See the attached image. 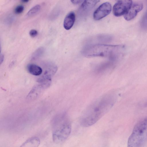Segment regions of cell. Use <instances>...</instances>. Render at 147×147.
<instances>
[{
  "label": "cell",
  "instance_id": "obj_1",
  "mask_svg": "<svg viewBox=\"0 0 147 147\" xmlns=\"http://www.w3.org/2000/svg\"><path fill=\"white\" fill-rule=\"evenodd\" d=\"M115 100L114 95L110 93L99 98L84 112L80 119L81 125L86 127L95 124L111 109Z\"/></svg>",
  "mask_w": 147,
  "mask_h": 147
},
{
  "label": "cell",
  "instance_id": "obj_2",
  "mask_svg": "<svg viewBox=\"0 0 147 147\" xmlns=\"http://www.w3.org/2000/svg\"><path fill=\"white\" fill-rule=\"evenodd\" d=\"M125 50V47L122 45L98 44L87 46L83 50V53L87 57H109L117 59L123 56Z\"/></svg>",
  "mask_w": 147,
  "mask_h": 147
},
{
  "label": "cell",
  "instance_id": "obj_3",
  "mask_svg": "<svg viewBox=\"0 0 147 147\" xmlns=\"http://www.w3.org/2000/svg\"><path fill=\"white\" fill-rule=\"evenodd\" d=\"M147 140V117L135 125L129 138L127 147H142Z\"/></svg>",
  "mask_w": 147,
  "mask_h": 147
},
{
  "label": "cell",
  "instance_id": "obj_4",
  "mask_svg": "<svg viewBox=\"0 0 147 147\" xmlns=\"http://www.w3.org/2000/svg\"><path fill=\"white\" fill-rule=\"evenodd\" d=\"M71 125L70 121L65 114L60 117L59 123L52 134V139L56 144L64 142L71 132Z\"/></svg>",
  "mask_w": 147,
  "mask_h": 147
},
{
  "label": "cell",
  "instance_id": "obj_5",
  "mask_svg": "<svg viewBox=\"0 0 147 147\" xmlns=\"http://www.w3.org/2000/svg\"><path fill=\"white\" fill-rule=\"evenodd\" d=\"M132 3L131 0L118 1L113 7L114 15L117 17L125 15L129 9Z\"/></svg>",
  "mask_w": 147,
  "mask_h": 147
},
{
  "label": "cell",
  "instance_id": "obj_6",
  "mask_svg": "<svg viewBox=\"0 0 147 147\" xmlns=\"http://www.w3.org/2000/svg\"><path fill=\"white\" fill-rule=\"evenodd\" d=\"M111 10V6L109 2L101 4L94 13L93 18L95 20H99L109 15Z\"/></svg>",
  "mask_w": 147,
  "mask_h": 147
},
{
  "label": "cell",
  "instance_id": "obj_7",
  "mask_svg": "<svg viewBox=\"0 0 147 147\" xmlns=\"http://www.w3.org/2000/svg\"><path fill=\"white\" fill-rule=\"evenodd\" d=\"M49 86V85L46 83L38 82V84L32 88L27 95V98L30 100L35 99L44 90Z\"/></svg>",
  "mask_w": 147,
  "mask_h": 147
},
{
  "label": "cell",
  "instance_id": "obj_8",
  "mask_svg": "<svg viewBox=\"0 0 147 147\" xmlns=\"http://www.w3.org/2000/svg\"><path fill=\"white\" fill-rule=\"evenodd\" d=\"M143 4L140 2H134L132 3L128 12L124 15V18L127 21L134 18L138 13L143 9Z\"/></svg>",
  "mask_w": 147,
  "mask_h": 147
},
{
  "label": "cell",
  "instance_id": "obj_9",
  "mask_svg": "<svg viewBox=\"0 0 147 147\" xmlns=\"http://www.w3.org/2000/svg\"><path fill=\"white\" fill-rule=\"evenodd\" d=\"M99 1L98 0L84 1L79 9V14L82 16H86Z\"/></svg>",
  "mask_w": 147,
  "mask_h": 147
},
{
  "label": "cell",
  "instance_id": "obj_10",
  "mask_svg": "<svg viewBox=\"0 0 147 147\" xmlns=\"http://www.w3.org/2000/svg\"><path fill=\"white\" fill-rule=\"evenodd\" d=\"M45 70L42 75L51 78L57 70V67L54 64L51 62H47L44 65Z\"/></svg>",
  "mask_w": 147,
  "mask_h": 147
},
{
  "label": "cell",
  "instance_id": "obj_11",
  "mask_svg": "<svg viewBox=\"0 0 147 147\" xmlns=\"http://www.w3.org/2000/svg\"><path fill=\"white\" fill-rule=\"evenodd\" d=\"M75 20V15L73 12L69 13L66 16L63 22L64 28L67 30L70 29L73 26Z\"/></svg>",
  "mask_w": 147,
  "mask_h": 147
},
{
  "label": "cell",
  "instance_id": "obj_12",
  "mask_svg": "<svg viewBox=\"0 0 147 147\" xmlns=\"http://www.w3.org/2000/svg\"><path fill=\"white\" fill-rule=\"evenodd\" d=\"M40 144V139L37 137H33L26 140L20 147H38Z\"/></svg>",
  "mask_w": 147,
  "mask_h": 147
},
{
  "label": "cell",
  "instance_id": "obj_13",
  "mask_svg": "<svg viewBox=\"0 0 147 147\" xmlns=\"http://www.w3.org/2000/svg\"><path fill=\"white\" fill-rule=\"evenodd\" d=\"M27 70L31 74L35 76H38L41 75L42 72V68L40 66L34 64H30L27 67Z\"/></svg>",
  "mask_w": 147,
  "mask_h": 147
},
{
  "label": "cell",
  "instance_id": "obj_14",
  "mask_svg": "<svg viewBox=\"0 0 147 147\" xmlns=\"http://www.w3.org/2000/svg\"><path fill=\"white\" fill-rule=\"evenodd\" d=\"M45 51V49L42 47H40L38 48L32 54L31 57V59L35 60L38 59L42 56Z\"/></svg>",
  "mask_w": 147,
  "mask_h": 147
},
{
  "label": "cell",
  "instance_id": "obj_15",
  "mask_svg": "<svg viewBox=\"0 0 147 147\" xmlns=\"http://www.w3.org/2000/svg\"><path fill=\"white\" fill-rule=\"evenodd\" d=\"M40 9V6L39 5H36L28 11L27 14V16L28 17H31L35 15L39 12Z\"/></svg>",
  "mask_w": 147,
  "mask_h": 147
},
{
  "label": "cell",
  "instance_id": "obj_16",
  "mask_svg": "<svg viewBox=\"0 0 147 147\" xmlns=\"http://www.w3.org/2000/svg\"><path fill=\"white\" fill-rule=\"evenodd\" d=\"M141 25L143 28L147 29V12L143 16L141 20Z\"/></svg>",
  "mask_w": 147,
  "mask_h": 147
},
{
  "label": "cell",
  "instance_id": "obj_17",
  "mask_svg": "<svg viewBox=\"0 0 147 147\" xmlns=\"http://www.w3.org/2000/svg\"><path fill=\"white\" fill-rule=\"evenodd\" d=\"M24 9V7L22 5H19L17 6L14 10L16 13L19 14L22 13Z\"/></svg>",
  "mask_w": 147,
  "mask_h": 147
},
{
  "label": "cell",
  "instance_id": "obj_18",
  "mask_svg": "<svg viewBox=\"0 0 147 147\" xmlns=\"http://www.w3.org/2000/svg\"><path fill=\"white\" fill-rule=\"evenodd\" d=\"M37 34L38 32L35 30H31L29 32V34L30 36L32 37H35Z\"/></svg>",
  "mask_w": 147,
  "mask_h": 147
},
{
  "label": "cell",
  "instance_id": "obj_19",
  "mask_svg": "<svg viewBox=\"0 0 147 147\" xmlns=\"http://www.w3.org/2000/svg\"><path fill=\"white\" fill-rule=\"evenodd\" d=\"M71 1L73 4H76L80 3L83 1L82 0H71Z\"/></svg>",
  "mask_w": 147,
  "mask_h": 147
},
{
  "label": "cell",
  "instance_id": "obj_20",
  "mask_svg": "<svg viewBox=\"0 0 147 147\" xmlns=\"http://www.w3.org/2000/svg\"><path fill=\"white\" fill-rule=\"evenodd\" d=\"M4 55L3 54H1L0 55V64H1L2 63H3V60H4Z\"/></svg>",
  "mask_w": 147,
  "mask_h": 147
},
{
  "label": "cell",
  "instance_id": "obj_21",
  "mask_svg": "<svg viewBox=\"0 0 147 147\" xmlns=\"http://www.w3.org/2000/svg\"><path fill=\"white\" fill-rule=\"evenodd\" d=\"M22 1L24 3H27V2H28L29 1L28 0H22Z\"/></svg>",
  "mask_w": 147,
  "mask_h": 147
}]
</instances>
